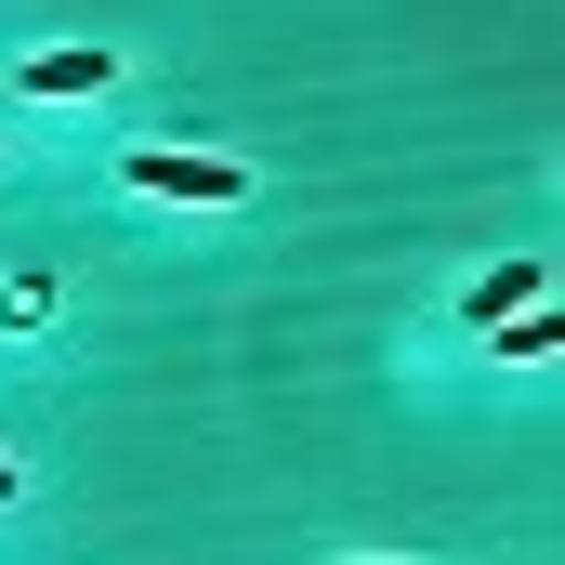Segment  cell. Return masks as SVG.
<instances>
[{"instance_id":"cell-1","label":"cell","mask_w":565,"mask_h":565,"mask_svg":"<svg viewBox=\"0 0 565 565\" xmlns=\"http://www.w3.org/2000/svg\"><path fill=\"white\" fill-rule=\"evenodd\" d=\"M119 184H132V198H171V211H237V198H250V171L211 158V145H132Z\"/></svg>"},{"instance_id":"cell-2","label":"cell","mask_w":565,"mask_h":565,"mask_svg":"<svg viewBox=\"0 0 565 565\" xmlns=\"http://www.w3.org/2000/svg\"><path fill=\"white\" fill-rule=\"evenodd\" d=\"M106 79H119L106 40H40V53L13 66V93H40V106H79V93H106Z\"/></svg>"},{"instance_id":"cell-3","label":"cell","mask_w":565,"mask_h":565,"mask_svg":"<svg viewBox=\"0 0 565 565\" xmlns=\"http://www.w3.org/2000/svg\"><path fill=\"white\" fill-rule=\"evenodd\" d=\"M540 289H553V264H540V250H513V264H487V277L460 289V316H473V329H500V316H526Z\"/></svg>"},{"instance_id":"cell-4","label":"cell","mask_w":565,"mask_h":565,"mask_svg":"<svg viewBox=\"0 0 565 565\" xmlns=\"http://www.w3.org/2000/svg\"><path fill=\"white\" fill-rule=\"evenodd\" d=\"M500 342H513V355H526V369H540V355H553L565 329H553V302H526V316H500Z\"/></svg>"},{"instance_id":"cell-5","label":"cell","mask_w":565,"mask_h":565,"mask_svg":"<svg viewBox=\"0 0 565 565\" xmlns=\"http://www.w3.org/2000/svg\"><path fill=\"white\" fill-rule=\"evenodd\" d=\"M0 500H26V473H13V460H0Z\"/></svg>"},{"instance_id":"cell-6","label":"cell","mask_w":565,"mask_h":565,"mask_svg":"<svg viewBox=\"0 0 565 565\" xmlns=\"http://www.w3.org/2000/svg\"><path fill=\"white\" fill-rule=\"evenodd\" d=\"M355 565H382V553H355ZM395 565H408V553H395Z\"/></svg>"}]
</instances>
